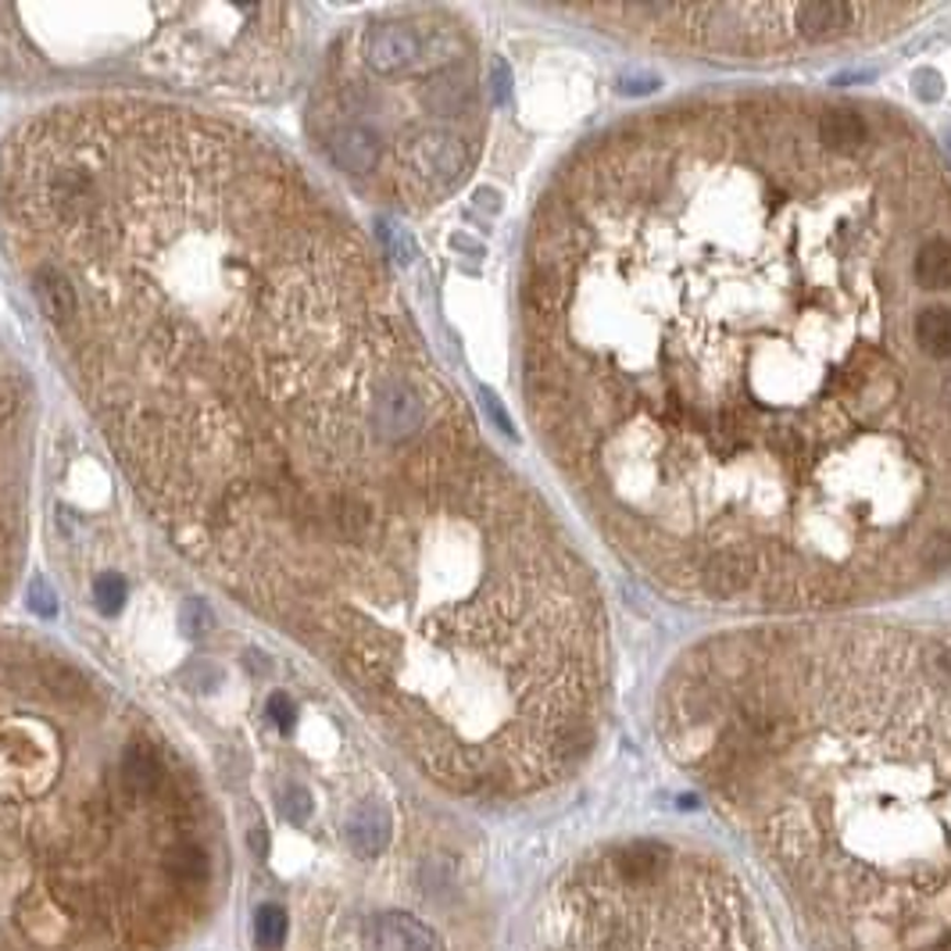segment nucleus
Instances as JSON below:
<instances>
[{"mask_svg": "<svg viewBox=\"0 0 951 951\" xmlns=\"http://www.w3.org/2000/svg\"><path fill=\"white\" fill-rule=\"evenodd\" d=\"M373 429L383 440H408L426 423V398L401 376H390L373 393Z\"/></svg>", "mask_w": 951, "mask_h": 951, "instance_id": "f257e3e1", "label": "nucleus"}, {"mask_svg": "<svg viewBox=\"0 0 951 951\" xmlns=\"http://www.w3.org/2000/svg\"><path fill=\"white\" fill-rule=\"evenodd\" d=\"M763 565H766L763 551L752 548V543H726V548L712 551L709 559L701 562L698 583L709 597L730 601V597H741L752 591V583L763 573Z\"/></svg>", "mask_w": 951, "mask_h": 951, "instance_id": "f03ea898", "label": "nucleus"}, {"mask_svg": "<svg viewBox=\"0 0 951 951\" xmlns=\"http://www.w3.org/2000/svg\"><path fill=\"white\" fill-rule=\"evenodd\" d=\"M408 172L419 175L429 186H451L469 172L472 151L461 136L451 133H426L408 147Z\"/></svg>", "mask_w": 951, "mask_h": 951, "instance_id": "7ed1b4c3", "label": "nucleus"}, {"mask_svg": "<svg viewBox=\"0 0 951 951\" xmlns=\"http://www.w3.org/2000/svg\"><path fill=\"white\" fill-rule=\"evenodd\" d=\"M365 65L379 76H398L423 58V36L404 22H379L365 36Z\"/></svg>", "mask_w": 951, "mask_h": 951, "instance_id": "20e7f679", "label": "nucleus"}, {"mask_svg": "<svg viewBox=\"0 0 951 951\" xmlns=\"http://www.w3.org/2000/svg\"><path fill=\"white\" fill-rule=\"evenodd\" d=\"M794 30L809 39H834L848 33L855 19L862 15V4H848V0H805V4H791Z\"/></svg>", "mask_w": 951, "mask_h": 951, "instance_id": "39448f33", "label": "nucleus"}, {"mask_svg": "<svg viewBox=\"0 0 951 951\" xmlns=\"http://www.w3.org/2000/svg\"><path fill=\"white\" fill-rule=\"evenodd\" d=\"M33 297H36L39 311H44L54 325H68L79 311V297H76L72 279H68L58 265H39L33 272Z\"/></svg>", "mask_w": 951, "mask_h": 951, "instance_id": "423d86ee", "label": "nucleus"}, {"mask_svg": "<svg viewBox=\"0 0 951 951\" xmlns=\"http://www.w3.org/2000/svg\"><path fill=\"white\" fill-rule=\"evenodd\" d=\"M815 136L834 154H859L869 144V122L851 107H830L815 122Z\"/></svg>", "mask_w": 951, "mask_h": 951, "instance_id": "0eeeda50", "label": "nucleus"}, {"mask_svg": "<svg viewBox=\"0 0 951 951\" xmlns=\"http://www.w3.org/2000/svg\"><path fill=\"white\" fill-rule=\"evenodd\" d=\"M330 151H333V161L344 172L351 175H365L373 172L379 165V154H383V144H379V136L373 129L365 126H344L333 140H330Z\"/></svg>", "mask_w": 951, "mask_h": 951, "instance_id": "6e6552de", "label": "nucleus"}, {"mask_svg": "<svg viewBox=\"0 0 951 951\" xmlns=\"http://www.w3.org/2000/svg\"><path fill=\"white\" fill-rule=\"evenodd\" d=\"M347 845L362 859H373L390 845V812L383 805H362L347 820Z\"/></svg>", "mask_w": 951, "mask_h": 951, "instance_id": "1a4fd4ad", "label": "nucleus"}, {"mask_svg": "<svg viewBox=\"0 0 951 951\" xmlns=\"http://www.w3.org/2000/svg\"><path fill=\"white\" fill-rule=\"evenodd\" d=\"M376 941L383 948H398V951H440L437 933L423 927L419 919L404 916V913H390L383 919H376Z\"/></svg>", "mask_w": 951, "mask_h": 951, "instance_id": "9d476101", "label": "nucleus"}, {"mask_svg": "<svg viewBox=\"0 0 951 951\" xmlns=\"http://www.w3.org/2000/svg\"><path fill=\"white\" fill-rule=\"evenodd\" d=\"M913 272L919 279V287L927 290H948L951 287V240L944 237H930L919 248Z\"/></svg>", "mask_w": 951, "mask_h": 951, "instance_id": "9b49d317", "label": "nucleus"}, {"mask_svg": "<svg viewBox=\"0 0 951 951\" xmlns=\"http://www.w3.org/2000/svg\"><path fill=\"white\" fill-rule=\"evenodd\" d=\"M916 340L923 347V355L930 358H951V308L948 305H933L923 308L916 316Z\"/></svg>", "mask_w": 951, "mask_h": 951, "instance_id": "f8f14e48", "label": "nucleus"}, {"mask_svg": "<svg viewBox=\"0 0 951 951\" xmlns=\"http://www.w3.org/2000/svg\"><path fill=\"white\" fill-rule=\"evenodd\" d=\"M469 98H472L469 79L458 76V72H444V76H437V79H433V83L426 87V107H429V112H437V115H458V112H466Z\"/></svg>", "mask_w": 951, "mask_h": 951, "instance_id": "ddd939ff", "label": "nucleus"}, {"mask_svg": "<svg viewBox=\"0 0 951 951\" xmlns=\"http://www.w3.org/2000/svg\"><path fill=\"white\" fill-rule=\"evenodd\" d=\"M122 777H126V783L133 787L136 794H151V791H158V787H161V777H165V772H161V763H158V755L151 752V747L133 744L126 752V758H122Z\"/></svg>", "mask_w": 951, "mask_h": 951, "instance_id": "4468645a", "label": "nucleus"}, {"mask_svg": "<svg viewBox=\"0 0 951 951\" xmlns=\"http://www.w3.org/2000/svg\"><path fill=\"white\" fill-rule=\"evenodd\" d=\"M169 873L172 880L186 883V887H194V883H200L204 876H208V859H204V851L197 845H175L169 851Z\"/></svg>", "mask_w": 951, "mask_h": 951, "instance_id": "2eb2a0df", "label": "nucleus"}, {"mask_svg": "<svg viewBox=\"0 0 951 951\" xmlns=\"http://www.w3.org/2000/svg\"><path fill=\"white\" fill-rule=\"evenodd\" d=\"M287 930H290V923H287V913H283L279 905H262V908H257V916H254V941H257V948L279 951L283 941H287Z\"/></svg>", "mask_w": 951, "mask_h": 951, "instance_id": "dca6fc26", "label": "nucleus"}, {"mask_svg": "<svg viewBox=\"0 0 951 951\" xmlns=\"http://www.w3.org/2000/svg\"><path fill=\"white\" fill-rule=\"evenodd\" d=\"M916 565L927 569V573L951 569V529H933V534L923 537V543L916 548Z\"/></svg>", "mask_w": 951, "mask_h": 951, "instance_id": "f3484780", "label": "nucleus"}, {"mask_svg": "<svg viewBox=\"0 0 951 951\" xmlns=\"http://www.w3.org/2000/svg\"><path fill=\"white\" fill-rule=\"evenodd\" d=\"M93 601L104 611V616H115V611L126 605V580L118 573H104L93 583Z\"/></svg>", "mask_w": 951, "mask_h": 951, "instance_id": "a211bd4d", "label": "nucleus"}, {"mask_svg": "<svg viewBox=\"0 0 951 951\" xmlns=\"http://www.w3.org/2000/svg\"><path fill=\"white\" fill-rule=\"evenodd\" d=\"M283 815H287L290 823H308L311 820V791H305V787H287L283 791Z\"/></svg>", "mask_w": 951, "mask_h": 951, "instance_id": "6ab92c4d", "label": "nucleus"}, {"mask_svg": "<svg viewBox=\"0 0 951 951\" xmlns=\"http://www.w3.org/2000/svg\"><path fill=\"white\" fill-rule=\"evenodd\" d=\"M25 597H30V608L36 611L39 619H54V616H58V597H54V591H50L39 576L30 580V594H25Z\"/></svg>", "mask_w": 951, "mask_h": 951, "instance_id": "aec40b11", "label": "nucleus"}, {"mask_svg": "<svg viewBox=\"0 0 951 951\" xmlns=\"http://www.w3.org/2000/svg\"><path fill=\"white\" fill-rule=\"evenodd\" d=\"M491 93H494V104L512 101V68L505 58H494L491 65Z\"/></svg>", "mask_w": 951, "mask_h": 951, "instance_id": "412c9836", "label": "nucleus"}, {"mask_svg": "<svg viewBox=\"0 0 951 951\" xmlns=\"http://www.w3.org/2000/svg\"><path fill=\"white\" fill-rule=\"evenodd\" d=\"M268 715L283 733H290L297 726V709H294V701L287 695H272L268 698Z\"/></svg>", "mask_w": 951, "mask_h": 951, "instance_id": "4be33fe9", "label": "nucleus"}, {"mask_svg": "<svg viewBox=\"0 0 951 951\" xmlns=\"http://www.w3.org/2000/svg\"><path fill=\"white\" fill-rule=\"evenodd\" d=\"M183 627H186V633H204L211 627V611H208V605L204 601H186V608H183Z\"/></svg>", "mask_w": 951, "mask_h": 951, "instance_id": "5701e85b", "label": "nucleus"}, {"mask_svg": "<svg viewBox=\"0 0 951 951\" xmlns=\"http://www.w3.org/2000/svg\"><path fill=\"white\" fill-rule=\"evenodd\" d=\"M379 233L387 237V243H390V251L401 257V262H408V257H412V240H408L401 229H390L387 222H379Z\"/></svg>", "mask_w": 951, "mask_h": 951, "instance_id": "b1692460", "label": "nucleus"}, {"mask_svg": "<svg viewBox=\"0 0 951 951\" xmlns=\"http://www.w3.org/2000/svg\"><path fill=\"white\" fill-rule=\"evenodd\" d=\"M483 404H486V412H491V419H494V423L501 426V433H508V437H515V429H512V419H508V412H505V408H501V401L494 398L491 390H483Z\"/></svg>", "mask_w": 951, "mask_h": 951, "instance_id": "393cba45", "label": "nucleus"}, {"mask_svg": "<svg viewBox=\"0 0 951 951\" xmlns=\"http://www.w3.org/2000/svg\"><path fill=\"white\" fill-rule=\"evenodd\" d=\"M658 79L655 76H637V79H619V93H655Z\"/></svg>", "mask_w": 951, "mask_h": 951, "instance_id": "a878e982", "label": "nucleus"}, {"mask_svg": "<svg viewBox=\"0 0 951 951\" xmlns=\"http://www.w3.org/2000/svg\"><path fill=\"white\" fill-rule=\"evenodd\" d=\"M930 669L951 684V644H944V648H937V651H933V655H930Z\"/></svg>", "mask_w": 951, "mask_h": 951, "instance_id": "bb28decb", "label": "nucleus"}, {"mask_svg": "<svg viewBox=\"0 0 951 951\" xmlns=\"http://www.w3.org/2000/svg\"><path fill=\"white\" fill-rule=\"evenodd\" d=\"M919 98H927V101H937V98H941V87H937V76H933V72L919 76Z\"/></svg>", "mask_w": 951, "mask_h": 951, "instance_id": "cd10ccee", "label": "nucleus"}, {"mask_svg": "<svg viewBox=\"0 0 951 951\" xmlns=\"http://www.w3.org/2000/svg\"><path fill=\"white\" fill-rule=\"evenodd\" d=\"M476 204L486 208V211H497L501 208V194H497V190H476Z\"/></svg>", "mask_w": 951, "mask_h": 951, "instance_id": "c85d7f7f", "label": "nucleus"}, {"mask_svg": "<svg viewBox=\"0 0 951 951\" xmlns=\"http://www.w3.org/2000/svg\"><path fill=\"white\" fill-rule=\"evenodd\" d=\"M251 851H257V859H265V855H268V834H265V826H254V830H251Z\"/></svg>", "mask_w": 951, "mask_h": 951, "instance_id": "c756f323", "label": "nucleus"}, {"mask_svg": "<svg viewBox=\"0 0 951 951\" xmlns=\"http://www.w3.org/2000/svg\"><path fill=\"white\" fill-rule=\"evenodd\" d=\"M4 72H8V54L0 50V76H4Z\"/></svg>", "mask_w": 951, "mask_h": 951, "instance_id": "7c9ffc66", "label": "nucleus"}]
</instances>
